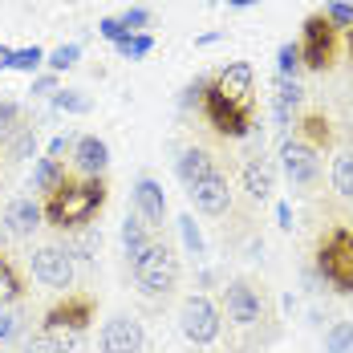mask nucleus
Here are the masks:
<instances>
[{"label":"nucleus","instance_id":"6","mask_svg":"<svg viewBox=\"0 0 353 353\" xmlns=\"http://www.w3.org/2000/svg\"><path fill=\"white\" fill-rule=\"evenodd\" d=\"M203 118L215 126V134H223V139H248L252 134V114L248 110H236L219 90H215V81L208 85V94H203Z\"/></svg>","mask_w":353,"mask_h":353},{"label":"nucleus","instance_id":"32","mask_svg":"<svg viewBox=\"0 0 353 353\" xmlns=\"http://www.w3.org/2000/svg\"><path fill=\"white\" fill-rule=\"evenodd\" d=\"M21 130V102L0 98V139H12Z\"/></svg>","mask_w":353,"mask_h":353},{"label":"nucleus","instance_id":"2","mask_svg":"<svg viewBox=\"0 0 353 353\" xmlns=\"http://www.w3.org/2000/svg\"><path fill=\"white\" fill-rule=\"evenodd\" d=\"M317 272L333 292L353 296V228L337 223L317 244Z\"/></svg>","mask_w":353,"mask_h":353},{"label":"nucleus","instance_id":"18","mask_svg":"<svg viewBox=\"0 0 353 353\" xmlns=\"http://www.w3.org/2000/svg\"><path fill=\"white\" fill-rule=\"evenodd\" d=\"M65 256L70 260H81V264H94L98 252H102V232L98 228H77V232H65Z\"/></svg>","mask_w":353,"mask_h":353},{"label":"nucleus","instance_id":"30","mask_svg":"<svg viewBox=\"0 0 353 353\" xmlns=\"http://www.w3.org/2000/svg\"><path fill=\"white\" fill-rule=\"evenodd\" d=\"M325 353H353V321H337L325 333Z\"/></svg>","mask_w":353,"mask_h":353},{"label":"nucleus","instance_id":"10","mask_svg":"<svg viewBox=\"0 0 353 353\" xmlns=\"http://www.w3.org/2000/svg\"><path fill=\"white\" fill-rule=\"evenodd\" d=\"M146 350V329L139 317L118 313L102 325V353H142Z\"/></svg>","mask_w":353,"mask_h":353},{"label":"nucleus","instance_id":"7","mask_svg":"<svg viewBox=\"0 0 353 353\" xmlns=\"http://www.w3.org/2000/svg\"><path fill=\"white\" fill-rule=\"evenodd\" d=\"M321 150H313L309 142H301L296 134L281 142V171L292 187H313L321 175Z\"/></svg>","mask_w":353,"mask_h":353},{"label":"nucleus","instance_id":"44","mask_svg":"<svg viewBox=\"0 0 353 353\" xmlns=\"http://www.w3.org/2000/svg\"><path fill=\"white\" fill-rule=\"evenodd\" d=\"M252 4H260V0H228V8H252Z\"/></svg>","mask_w":353,"mask_h":353},{"label":"nucleus","instance_id":"46","mask_svg":"<svg viewBox=\"0 0 353 353\" xmlns=\"http://www.w3.org/2000/svg\"><path fill=\"white\" fill-rule=\"evenodd\" d=\"M350 57H353V29H350Z\"/></svg>","mask_w":353,"mask_h":353},{"label":"nucleus","instance_id":"1","mask_svg":"<svg viewBox=\"0 0 353 353\" xmlns=\"http://www.w3.org/2000/svg\"><path fill=\"white\" fill-rule=\"evenodd\" d=\"M106 208V179H65L57 191L45 195V223L57 228V232H77V228H90V219Z\"/></svg>","mask_w":353,"mask_h":353},{"label":"nucleus","instance_id":"39","mask_svg":"<svg viewBox=\"0 0 353 353\" xmlns=\"http://www.w3.org/2000/svg\"><path fill=\"white\" fill-rule=\"evenodd\" d=\"M98 33L106 37L110 45H114V41H122V37H126V29L118 25V17H102V21H98Z\"/></svg>","mask_w":353,"mask_h":353},{"label":"nucleus","instance_id":"45","mask_svg":"<svg viewBox=\"0 0 353 353\" xmlns=\"http://www.w3.org/2000/svg\"><path fill=\"white\" fill-rule=\"evenodd\" d=\"M25 353H41V350H37V345H33V341H29V350H25Z\"/></svg>","mask_w":353,"mask_h":353},{"label":"nucleus","instance_id":"3","mask_svg":"<svg viewBox=\"0 0 353 353\" xmlns=\"http://www.w3.org/2000/svg\"><path fill=\"white\" fill-rule=\"evenodd\" d=\"M130 268H134V281L146 296H167L179 281V256L167 244H154V240Z\"/></svg>","mask_w":353,"mask_h":353},{"label":"nucleus","instance_id":"19","mask_svg":"<svg viewBox=\"0 0 353 353\" xmlns=\"http://www.w3.org/2000/svg\"><path fill=\"white\" fill-rule=\"evenodd\" d=\"M150 248V236H146V223H142L139 215H126L122 219V252H126V260L134 264L142 252Z\"/></svg>","mask_w":353,"mask_h":353},{"label":"nucleus","instance_id":"24","mask_svg":"<svg viewBox=\"0 0 353 353\" xmlns=\"http://www.w3.org/2000/svg\"><path fill=\"white\" fill-rule=\"evenodd\" d=\"M114 49H118V57H126V61H142V57H150L154 37L150 33H126L122 41H114Z\"/></svg>","mask_w":353,"mask_h":353},{"label":"nucleus","instance_id":"42","mask_svg":"<svg viewBox=\"0 0 353 353\" xmlns=\"http://www.w3.org/2000/svg\"><path fill=\"white\" fill-rule=\"evenodd\" d=\"M276 219H281V228L288 232V228H292V208H288V203H276Z\"/></svg>","mask_w":353,"mask_h":353},{"label":"nucleus","instance_id":"27","mask_svg":"<svg viewBox=\"0 0 353 353\" xmlns=\"http://www.w3.org/2000/svg\"><path fill=\"white\" fill-rule=\"evenodd\" d=\"M81 61V45L77 41H70V45H57L53 53H45V65H49V73H65L73 70Z\"/></svg>","mask_w":353,"mask_h":353},{"label":"nucleus","instance_id":"31","mask_svg":"<svg viewBox=\"0 0 353 353\" xmlns=\"http://www.w3.org/2000/svg\"><path fill=\"white\" fill-rule=\"evenodd\" d=\"M29 154H37V130L33 126H21L8 139V159H29Z\"/></svg>","mask_w":353,"mask_h":353},{"label":"nucleus","instance_id":"16","mask_svg":"<svg viewBox=\"0 0 353 353\" xmlns=\"http://www.w3.org/2000/svg\"><path fill=\"white\" fill-rule=\"evenodd\" d=\"M244 191L256 199V203H268L272 199V191H276V167L268 163V159H248L244 163Z\"/></svg>","mask_w":353,"mask_h":353},{"label":"nucleus","instance_id":"41","mask_svg":"<svg viewBox=\"0 0 353 353\" xmlns=\"http://www.w3.org/2000/svg\"><path fill=\"white\" fill-rule=\"evenodd\" d=\"M215 41H223V29H212V33H199L195 37V45L203 49V45H215Z\"/></svg>","mask_w":353,"mask_h":353},{"label":"nucleus","instance_id":"12","mask_svg":"<svg viewBox=\"0 0 353 353\" xmlns=\"http://www.w3.org/2000/svg\"><path fill=\"white\" fill-rule=\"evenodd\" d=\"M134 212L146 228H163L167 223V191H163V183L150 175H142L134 183Z\"/></svg>","mask_w":353,"mask_h":353},{"label":"nucleus","instance_id":"14","mask_svg":"<svg viewBox=\"0 0 353 353\" xmlns=\"http://www.w3.org/2000/svg\"><path fill=\"white\" fill-rule=\"evenodd\" d=\"M73 167L81 171V175H90V179H102L106 175V167H110V146L98 134H81V139L73 142Z\"/></svg>","mask_w":353,"mask_h":353},{"label":"nucleus","instance_id":"13","mask_svg":"<svg viewBox=\"0 0 353 353\" xmlns=\"http://www.w3.org/2000/svg\"><path fill=\"white\" fill-rule=\"evenodd\" d=\"M187 195H191V203H195L203 215H223L228 208H232L228 179L219 175V171L208 175V179H199V183H191V187H187Z\"/></svg>","mask_w":353,"mask_h":353},{"label":"nucleus","instance_id":"35","mask_svg":"<svg viewBox=\"0 0 353 353\" xmlns=\"http://www.w3.org/2000/svg\"><path fill=\"white\" fill-rule=\"evenodd\" d=\"M118 25H122L126 33H146V25H150V8H126V12H118Z\"/></svg>","mask_w":353,"mask_h":353},{"label":"nucleus","instance_id":"28","mask_svg":"<svg viewBox=\"0 0 353 353\" xmlns=\"http://www.w3.org/2000/svg\"><path fill=\"white\" fill-rule=\"evenodd\" d=\"M301 70H305V61H301L296 41H284L281 49H276V77H292V81H296V73Z\"/></svg>","mask_w":353,"mask_h":353},{"label":"nucleus","instance_id":"33","mask_svg":"<svg viewBox=\"0 0 353 353\" xmlns=\"http://www.w3.org/2000/svg\"><path fill=\"white\" fill-rule=\"evenodd\" d=\"M305 102V90H301V81H292V77H276V106L292 110Z\"/></svg>","mask_w":353,"mask_h":353},{"label":"nucleus","instance_id":"22","mask_svg":"<svg viewBox=\"0 0 353 353\" xmlns=\"http://www.w3.org/2000/svg\"><path fill=\"white\" fill-rule=\"evenodd\" d=\"M333 191L341 195V199H353V150H341L337 159H333Z\"/></svg>","mask_w":353,"mask_h":353},{"label":"nucleus","instance_id":"23","mask_svg":"<svg viewBox=\"0 0 353 353\" xmlns=\"http://www.w3.org/2000/svg\"><path fill=\"white\" fill-rule=\"evenodd\" d=\"M21 292H25V281H21V272H17V264L0 252V301L8 305V301H21Z\"/></svg>","mask_w":353,"mask_h":353},{"label":"nucleus","instance_id":"34","mask_svg":"<svg viewBox=\"0 0 353 353\" xmlns=\"http://www.w3.org/2000/svg\"><path fill=\"white\" fill-rule=\"evenodd\" d=\"M325 21L341 33V29H353V4H345V0H329L325 4Z\"/></svg>","mask_w":353,"mask_h":353},{"label":"nucleus","instance_id":"15","mask_svg":"<svg viewBox=\"0 0 353 353\" xmlns=\"http://www.w3.org/2000/svg\"><path fill=\"white\" fill-rule=\"evenodd\" d=\"M41 223H45L41 203L29 199V195H17V199L4 208V228H8V236H33Z\"/></svg>","mask_w":353,"mask_h":353},{"label":"nucleus","instance_id":"25","mask_svg":"<svg viewBox=\"0 0 353 353\" xmlns=\"http://www.w3.org/2000/svg\"><path fill=\"white\" fill-rule=\"evenodd\" d=\"M179 236H183V248H187V256H203L208 252V244H203V232H199V223H195V215H179Z\"/></svg>","mask_w":353,"mask_h":353},{"label":"nucleus","instance_id":"20","mask_svg":"<svg viewBox=\"0 0 353 353\" xmlns=\"http://www.w3.org/2000/svg\"><path fill=\"white\" fill-rule=\"evenodd\" d=\"M301 142H309L313 150H325L329 142H333V130H329V118L325 114H305L301 118V134H296Z\"/></svg>","mask_w":353,"mask_h":353},{"label":"nucleus","instance_id":"37","mask_svg":"<svg viewBox=\"0 0 353 353\" xmlns=\"http://www.w3.org/2000/svg\"><path fill=\"white\" fill-rule=\"evenodd\" d=\"M208 85H212V77H195L187 90H183V98H179V106L191 110V106H203V94H208Z\"/></svg>","mask_w":353,"mask_h":353},{"label":"nucleus","instance_id":"29","mask_svg":"<svg viewBox=\"0 0 353 353\" xmlns=\"http://www.w3.org/2000/svg\"><path fill=\"white\" fill-rule=\"evenodd\" d=\"M53 106L61 110V114H90L94 102H90L85 90H57V94H53Z\"/></svg>","mask_w":353,"mask_h":353},{"label":"nucleus","instance_id":"40","mask_svg":"<svg viewBox=\"0 0 353 353\" xmlns=\"http://www.w3.org/2000/svg\"><path fill=\"white\" fill-rule=\"evenodd\" d=\"M12 333H17V317H12V313H4V309H0V341H8V337H12Z\"/></svg>","mask_w":353,"mask_h":353},{"label":"nucleus","instance_id":"43","mask_svg":"<svg viewBox=\"0 0 353 353\" xmlns=\"http://www.w3.org/2000/svg\"><path fill=\"white\" fill-rule=\"evenodd\" d=\"M8 61H12V49H8V45H0V70H8Z\"/></svg>","mask_w":353,"mask_h":353},{"label":"nucleus","instance_id":"4","mask_svg":"<svg viewBox=\"0 0 353 353\" xmlns=\"http://www.w3.org/2000/svg\"><path fill=\"white\" fill-rule=\"evenodd\" d=\"M296 49H301V61H305V70H313V73H325L333 61H337V29L325 21V12L305 17Z\"/></svg>","mask_w":353,"mask_h":353},{"label":"nucleus","instance_id":"5","mask_svg":"<svg viewBox=\"0 0 353 353\" xmlns=\"http://www.w3.org/2000/svg\"><path fill=\"white\" fill-rule=\"evenodd\" d=\"M219 309H215L208 296H187L183 301V309H179V333L191 341V345H199V350H208L219 341Z\"/></svg>","mask_w":353,"mask_h":353},{"label":"nucleus","instance_id":"9","mask_svg":"<svg viewBox=\"0 0 353 353\" xmlns=\"http://www.w3.org/2000/svg\"><path fill=\"white\" fill-rule=\"evenodd\" d=\"M223 313H228L232 325L252 329V325L264 321V301H260V292L248 281H228V288H223Z\"/></svg>","mask_w":353,"mask_h":353},{"label":"nucleus","instance_id":"26","mask_svg":"<svg viewBox=\"0 0 353 353\" xmlns=\"http://www.w3.org/2000/svg\"><path fill=\"white\" fill-rule=\"evenodd\" d=\"M41 65H45V49H41V45H29V49H12V61H8V70L37 77V73H41Z\"/></svg>","mask_w":353,"mask_h":353},{"label":"nucleus","instance_id":"38","mask_svg":"<svg viewBox=\"0 0 353 353\" xmlns=\"http://www.w3.org/2000/svg\"><path fill=\"white\" fill-rule=\"evenodd\" d=\"M73 134H57V139L49 142V159H53V163H61V167H65V159H70L73 154Z\"/></svg>","mask_w":353,"mask_h":353},{"label":"nucleus","instance_id":"11","mask_svg":"<svg viewBox=\"0 0 353 353\" xmlns=\"http://www.w3.org/2000/svg\"><path fill=\"white\" fill-rule=\"evenodd\" d=\"M33 276L45 288H57V292H65L73 284V260L65 256V248H57V244H49V248H37L33 252Z\"/></svg>","mask_w":353,"mask_h":353},{"label":"nucleus","instance_id":"8","mask_svg":"<svg viewBox=\"0 0 353 353\" xmlns=\"http://www.w3.org/2000/svg\"><path fill=\"white\" fill-rule=\"evenodd\" d=\"M212 81H215V90H219L236 110L256 114V73H252L248 61H232V65H223Z\"/></svg>","mask_w":353,"mask_h":353},{"label":"nucleus","instance_id":"36","mask_svg":"<svg viewBox=\"0 0 353 353\" xmlns=\"http://www.w3.org/2000/svg\"><path fill=\"white\" fill-rule=\"evenodd\" d=\"M57 90H61V73H37L33 81H29V94H33V98H45V94H57Z\"/></svg>","mask_w":353,"mask_h":353},{"label":"nucleus","instance_id":"17","mask_svg":"<svg viewBox=\"0 0 353 353\" xmlns=\"http://www.w3.org/2000/svg\"><path fill=\"white\" fill-rule=\"evenodd\" d=\"M175 175L183 187H191V183H199V179L215 175V163L208 150H199V146H187V150H179L175 159Z\"/></svg>","mask_w":353,"mask_h":353},{"label":"nucleus","instance_id":"21","mask_svg":"<svg viewBox=\"0 0 353 353\" xmlns=\"http://www.w3.org/2000/svg\"><path fill=\"white\" fill-rule=\"evenodd\" d=\"M65 179H70V175H65V167H61V163H53L49 154H45V159H37V167H33V191H45V195H49V191H57Z\"/></svg>","mask_w":353,"mask_h":353}]
</instances>
